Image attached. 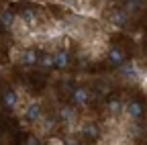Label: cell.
Listing matches in <instances>:
<instances>
[{"mask_svg": "<svg viewBox=\"0 0 147 145\" xmlns=\"http://www.w3.org/2000/svg\"><path fill=\"white\" fill-rule=\"evenodd\" d=\"M119 74L125 78V80H137V67H135V63H131V61H125L123 65H121V69H119Z\"/></svg>", "mask_w": 147, "mask_h": 145, "instance_id": "obj_7", "label": "cell"}, {"mask_svg": "<svg viewBox=\"0 0 147 145\" xmlns=\"http://www.w3.org/2000/svg\"><path fill=\"white\" fill-rule=\"evenodd\" d=\"M47 145H65V141L61 137H49L47 139Z\"/></svg>", "mask_w": 147, "mask_h": 145, "instance_id": "obj_16", "label": "cell"}, {"mask_svg": "<svg viewBox=\"0 0 147 145\" xmlns=\"http://www.w3.org/2000/svg\"><path fill=\"white\" fill-rule=\"evenodd\" d=\"M23 145H41V143H39V139H37L35 135H29V137L25 139V143H23Z\"/></svg>", "mask_w": 147, "mask_h": 145, "instance_id": "obj_17", "label": "cell"}, {"mask_svg": "<svg viewBox=\"0 0 147 145\" xmlns=\"http://www.w3.org/2000/svg\"><path fill=\"white\" fill-rule=\"evenodd\" d=\"M69 63V55L65 51H57V53H53V65L55 67H67Z\"/></svg>", "mask_w": 147, "mask_h": 145, "instance_id": "obj_12", "label": "cell"}, {"mask_svg": "<svg viewBox=\"0 0 147 145\" xmlns=\"http://www.w3.org/2000/svg\"><path fill=\"white\" fill-rule=\"evenodd\" d=\"M23 119H25L27 123H37V121H41V104H39V102L27 104L25 113H23Z\"/></svg>", "mask_w": 147, "mask_h": 145, "instance_id": "obj_1", "label": "cell"}, {"mask_svg": "<svg viewBox=\"0 0 147 145\" xmlns=\"http://www.w3.org/2000/svg\"><path fill=\"white\" fill-rule=\"evenodd\" d=\"M106 108H108V113H110V115H117V113L121 111V102H119L117 98H113V100L106 104Z\"/></svg>", "mask_w": 147, "mask_h": 145, "instance_id": "obj_14", "label": "cell"}, {"mask_svg": "<svg viewBox=\"0 0 147 145\" xmlns=\"http://www.w3.org/2000/svg\"><path fill=\"white\" fill-rule=\"evenodd\" d=\"M88 100H90V92H88L86 88H76L71 92V104L74 106H80L82 108V106L88 104Z\"/></svg>", "mask_w": 147, "mask_h": 145, "instance_id": "obj_2", "label": "cell"}, {"mask_svg": "<svg viewBox=\"0 0 147 145\" xmlns=\"http://www.w3.org/2000/svg\"><path fill=\"white\" fill-rule=\"evenodd\" d=\"M82 135L84 137H88V139H94V137H98V127L96 125H84V129H82Z\"/></svg>", "mask_w": 147, "mask_h": 145, "instance_id": "obj_13", "label": "cell"}, {"mask_svg": "<svg viewBox=\"0 0 147 145\" xmlns=\"http://www.w3.org/2000/svg\"><path fill=\"white\" fill-rule=\"evenodd\" d=\"M127 113H129V117L131 119H141V115H143V104L139 102V100H131L127 104Z\"/></svg>", "mask_w": 147, "mask_h": 145, "instance_id": "obj_9", "label": "cell"}, {"mask_svg": "<svg viewBox=\"0 0 147 145\" xmlns=\"http://www.w3.org/2000/svg\"><path fill=\"white\" fill-rule=\"evenodd\" d=\"M59 121H63V123H74L76 121V111H74V106H61L59 108Z\"/></svg>", "mask_w": 147, "mask_h": 145, "instance_id": "obj_11", "label": "cell"}, {"mask_svg": "<svg viewBox=\"0 0 147 145\" xmlns=\"http://www.w3.org/2000/svg\"><path fill=\"white\" fill-rule=\"evenodd\" d=\"M106 57H108V61L113 63V65H123L125 59H127V53L121 47H110L108 53H106Z\"/></svg>", "mask_w": 147, "mask_h": 145, "instance_id": "obj_3", "label": "cell"}, {"mask_svg": "<svg viewBox=\"0 0 147 145\" xmlns=\"http://www.w3.org/2000/svg\"><path fill=\"white\" fill-rule=\"evenodd\" d=\"M41 65H43L45 69L53 67V55H49V53H45V55H41Z\"/></svg>", "mask_w": 147, "mask_h": 145, "instance_id": "obj_15", "label": "cell"}, {"mask_svg": "<svg viewBox=\"0 0 147 145\" xmlns=\"http://www.w3.org/2000/svg\"><path fill=\"white\" fill-rule=\"evenodd\" d=\"M21 63L23 65H35L37 61H39V55H37V51L35 49H25V51H21Z\"/></svg>", "mask_w": 147, "mask_h": 145, "instance_id": "obj_6", "label": "cell"}, {"mask_svg": "<svg viewBox=\"0 0 147 145\" xmlns=\"http://www.w3.org/2000/svg\"><path fill=\"white\" fill-rule=\"evenodd\" d=\"M21 21L29 27V29H33V27H37L39 25V21H37V14H35V10H31V8H25V10H21Z\"/></svg>", "mask_w": 147, "mask_h": 145, "instance_id": "obj_8", "label": "cell"}, {"mask_svg": "<svg viewBox=\"0 0 147 145\" xmlns=\"http://www.w3.org/2000/svg\"><path fill=\"white\" fill-rule=\"evenodd\" d=\"M127 19H129V14L125 12V8H115V10L108 12V21L113 23V25H117V27L127 25Z\"/></svg>", "mask_w": 147, "mask_h": 145, "instance_id": "obj_4", "label": "cell"}, {"mask_svg": "<svg viewBox=\"0 0 147 145\" xmlns=\"http://www.w3.org/2000/svg\"><path fill=\"white\" fill-rule=\"evenodd\" d=\"M2 102H4L6 108L14 111V108H18V94L8 88V90H4V94H2Z\"/></svg>", "mask_w": 147, "mask_h": 145, "instance_id": "obj_5", "label": "cell"}, {"mask_svg": "<svg viewBox=\"0 0 147 145\" xmlns=\"http://www.w3.org/2000/svg\"><path fill=\"white\" fill-rule=\"evenodd\" d=\"M0 27H4V29H12V27H14V12H10L8 8L0 12Z\"/></svg>", "mask_w": 147, "mask_h": 145, "instance_id": "obj_10", "label": "cell"}]
</instances>
